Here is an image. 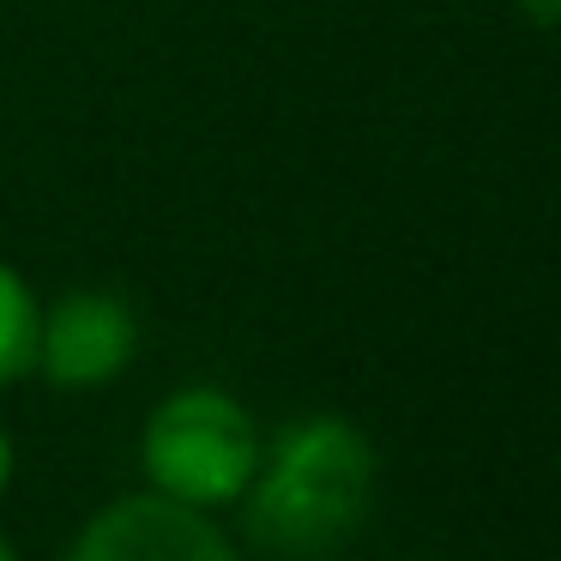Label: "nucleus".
I'll return each mask as SVG.
<instances>
[{
	"label": "nucleus",
	"mask_w": 561,
	"mask_h": 561,
	"mask_svg": "<svg viewBox=\"0 0 561 561\" xmlns=\"http://www.w3.org/2000/svg\"><path fill=\"white\" fill-rule=\"evenodd\" d=\"M375 495V447L344 416L290 423L254 465L242 489L248 531L278 556H327L363 525Z\"/></svg>",
	"instance_id": "1"
},
{
	"label": "nucleus",
	"mask_w": 561,
	"mask_h": 561,
	"mask_svg": "<svg viewBox=\"0 0 561 561\" xmlns=\"http://www.w3.org/2000/svg\"><path fill=\"white\" fill-rule=\"evenodd\" d=\"M266 453L254 416L224 387H182L146 416L139 465L146 483L187 507H230L254 483V465Z\"/></svg>",
	"instance_id": "2"
},
{
	"label": "nucleus",
	"mask_w": 561,
	"mask_h": 561,
	"mask_svg": "<svg viewBox=\"0 0 561 561\" xmlns=\"http://www.w3.org/2000/svg\"><path fill=\"white\" fill-rule=\"evenodd\" d=\"M67 561H242L236 543L206 519V507H187L170 495H122L91 513L73 537Z\"/></svg>",
	"instance_id": "3"
},
{
	"label": "nucleus",
	"mask_w": 561,
	"mask_h": 561,
	"mask_svg": "<svg viewBox=\"0 0 561 561\" xmlns=\"http://www.w3.org/2000/svg\"><path fill=\"white\" fill-rule=\"evenodd\" d=\"M139 351V320L115 290H67L37 327V368L49 387L85 392L115 380Z\"/></svg>",
	"instance_id": "4"
},
{
	"label": "nucleus",
	"mask_w": 561,
	"mask_h": 561,
	"mask_svg": "<svg viewBox=\"0 0 561 561\" xmlns=\"http://www.w3.org/2000/svg\"><path fill=\"white\" fill-rule=\"evenodd\" d=\"M37 327H43V308L31 296V284L0 260V387L37 368Z\"/></svg>",
	"instance_id": "5"
},
{
	"label": "nucleus",
	"mask_w": 561,
	"mask_h": 561,
	"mask_svg": "<svg viewBox=\"0 0 561 561\" xmlns=\"http://www.w3.org/2000/svg\"><path fill=\"white\" fill-rule=\"evenodd\" d=\"M513 7H519L525 25H537V31H561V0H513Z\"/></svg>",
	"instance_id": "6"
},
{
	"label": "nucleus",
	"mask_w": 561,
	"mask_h": 561,
	"mask_svg": "<svg viewBox=\"0 0 561 561\" xmlns=\"http://www.w3.org/2000/svg\"><path fill=\"white\" fill-rule=\"evenodd\" d=\"M7 483H13V435L0 428V495H7Z\"/></svg>",
	"instance_id": "7"
},
{
	"label": "nucleus",
	"mask_w": 561,
	"mask_h": 561,
	"mask_svg": "<svg viewBox=\"0 0 561 561\" xmlns=\"http://www.w3.org/2000/svg\"><path fill=\"white\" fill-rule=\"evenodd\" d=\"M0 561H19V556H13V543H7V537H0Z\"/></svg>",
	"instance_id": "8"
}]
</instances>
